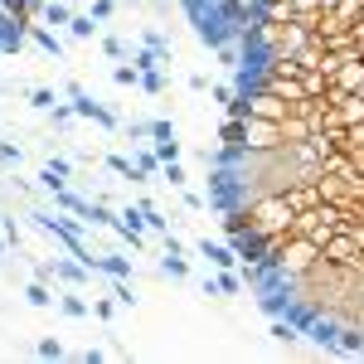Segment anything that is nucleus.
<instances>
[{
	"mask_svg": "<svg viewBox=\"0 0 364 364\" xmlns=\"http://www.w3.org/2000/svg\"><path fill=\"white\" fill-rule=\"evenodd\" d=\"M316 262H321V243H316V238H306V233H287V238H282V248L272 252V267H277L287 282L306 277Z\"/></svg>",
	"mask_w": 364,
	"mask_h": 364,
	"instance_id": "f257e3e1",
	"label": "nucleus"
},
{
	"mask_svg": "<svg viewBox=\"0 0 364 364\" xmlns=\"http://www.w3.org/2000/svg\"><path fill=\"white\" fill-rule=\"evenodd\" d=\"M287 136H282V122H267V117H243V151H282Z\"/></svg>",
	"mask_w": 364,
	"mask_h": 364,
	"instance_id": "f03ea898",
	"label": "nucleus"
},
{
	"mask_svg": "<svg viewBox=\"0 0 364 364\" xmlns=\"http://www.w3.org/2000/svg\"><path fill=\"white\" fill-rule=\"evenodd\" d=\"M321 257H326V262H336V267H364L360 243H355V233H350V228H336V233L321 243Z\"/></svg>",
	"mask_w": 364,
	"mask_h": 364,
	"instance_id": "7ed1b4c3",
	"label": "nucleus"
},
{
	"mask_svg": "<svg viewBox=\"0 0 364 364\" xmlns=\"http://www.w3.org/2000/svg\"><path fill=\"white\" fill-rule=\"evenodd\" d=\"M195 248H199V257H209V262H214L219 272L238 267V248H233V243H219V238H199Z\"/></svg>",
	"mask_w": 364,
	"mask_h": 364,
	"instance_id": "20e7f679",
	"label": "nucleus"
},
{
	"mask_svg": "<svg viewBox=\"0 0 364 364\" xmlns=\"http://www.w3.org/2000/svg\"><path fill=\"white\" fill-rule=\"evenodd\" d=\"M92 272H107V277H132V257H117V252L97 257V252H92Z\"/></svg>",
	"mask_w": 364,
	"mask_h": 364,
	"instance_id": "39448f33",
	"label": "nucleus"
},
{
	"mask_svg": "<svg viewBox=\"0 0 364 364\" xmlns=\"http://www.w3.org/2000/svg\"><path fill=\"white\" fill-rule=\"evenodd\" d=\"M25 301H29V306H39V311L58 306V296H54V291H49V282H39V277H34V282H29V287H25Z\"/></svg>",
	"mask_w": 364,
	"mask_h": 364,
	"instance_id": "423d86ee",
	"label": "nucleus"
},
{
	"mask_svg": "<svg viewBox=\"0 0 364 364\" xmlns=\"http://www.w3.org/2000/svg\"><path fill=\"white\" fill-rule=\"evenodd\" d=\"M68 20H73L68 0H49V5H39V25H68Z\"/></svg>",
	"mask_w": 364,
	"mask_h": 364,
	"instance_id": "0eeeda50",
	"label": "nucleus"
},
{
	"mask_svg": "<svg viewBox=\"0 0 364 364\" xmlns=\"http://www.w3.org/2000/svg\"><path fill=\"white\" fill-rule=\"evenodd\" d=\"M29 39L44 49V54H54V58H63V44H58V34H49L44 25H29Z\"/></svg>",
	"mask_w": 364,
	"mask_h": 364,
	"instance_id": "6e6552de",
	"label": "nucleus"
},
{
	"mask_svg": "<svg viewBox=\"0 0 364 364\" xmlns=\"http://www.w3.org/2000/svg\"><path fill=\"white\" fill-rule=\"evenodd\" d=\"M97 29H102V20H92V15H73L68 20V34L73 39H97Z\"/></svg>",
	"mask_w": 364,
	"mask_h": 364,
	"instance_id": "1a4fd4ad",
	"label": "nucleus"
},
{
	"mask_svg": "<svg viewBox=\"0 0 364 364\" xmlns=\"http://www.w3.org/2000/svg\"><path fill=\"white\" fill-rule=\"evenodd\" d=\"M161 272H166V277H190V257H185V252H166V257H161Z\"/></svg>",
	"mask_w": 364,
	"mask_h": 364,
	"instance_id": "9d476101",
	"label": "nucleus"
},
{
	"mask_svg": "<svg viewBox=\"0 0 364 364\" xmlns=\"http://www.w3.org/2000/svg\"><path fill=\"white\" fill-rule=\"evenodd\" d=\"M161 180H166L170 190H185V185H190V175H185L180 161H166V166H161Z\"/></svg>",
	"mask_w": 364,
	"mask_h": 364,
	"instance_id": "9b49d317",
	"label": "nucleus"
},
{
	"mask_svg": "<svg viewBox=\"0 0 364 364\" xmlns=\"http://www.w3.org/2000/svg\"><path fill=\"white\" fill-rule=\"evenodd\" d=\"M58 311H63V316H87L92 306H87L78 291H63V296H58Z\"/></svg>",
	"mask_w": 364,
	"mask_h": 364,
	"instance_id": "f8f14e48",
	"label": "nucleus"
},
{
	"mask_svg": "<svg viewBox=\"0 0 364 364\" xmlns=\"http://www.w3.org/2000/svg\"><path fill=\"white\" fill-rule=\"evenodd\" d=\"M112 83L117 87H141V68H136V63H132V68H127V63H117V68H112Z\"/></svg>",
	"mask_w": 364,
	"mask_h": 364,
	"instance_id": "ddd939ff",
	"label": "nucleus"
},
{
	"mask_svg": "<svg viewBox=\"0 0 364 364\" xmlns=\"http://www.w3.org/2000/svg\"><path fill=\"white\" fill-rule=\"evenodd\" d=\"M136 170L146 175V180H151V175L161 180V156H156V151H141V156H136Z\"/></svg>",
	"mask_w": 364,
	"mask_h": 364,
	"instance_id": "4468645a",
	"label": "nucleus"
},
{
	"mask_svg": "<svg viewBox=\"0 0 364 364\" xmlns=\"http://www.w3.org/2000/svg\"><path fill=\"white\" fill-rule=\"evenodd\" d=\"M54 92H49V87H29V107H39V112H54Z\"/></svg>",
	"mask_w": 364,
	"mask_h": 364,
	"instance_id": "2eb2a0df",
	"label": "nucleus"
},
{
	"mask_svg": "<svg viewBox=\"0 0 364 364\" xmlns=\"http://www.w3.org/2000/svg\"><path fill=\"white\" fill-rule=\"evenodd\" d=\"M156 156H161V166H166V161H180V141H175V136L156 141Z\"/></svg>",
	"mask_w": 364,
	"mask_h": 364,
	"instance_id": "dca6fc26",
	"label": "nucleus"
},
{
	"mask_svg": "<svg viewBox=\"0 0 364 364\" xmlns=\"http://www.w3.org/2000/svg\"><path fill=\"white\" fill-rule=\"evenodd\" d=\"M296 336H301V331H296L291 321H272V340H282V345H291Z\"/></svg>",
	"mask_w": 364,
	"mask_h": 364,
	"instance_id": "f3484780",
	"label": "nucleus"
},
{
	"mask_svg": "<svg viewBox=\"0 0 364 364\" xmlns=\"http://www.w3.org/2000/svg\"><path fill=\"white\" fill-rule=\"evenodd\" d=\"M34 355H39V360H63V345H58V340H39Z\"/></svg>",
	"mask_w": 364,
	"mask_h": 364,
	"instance_id": "a211bd4d",
	"label": "nucleus"
},
{
	"mask_svg": "<svg viewBox=\"0 0 364 364\" xmlns=\"http://www.w3.org/2000/svg\"><path fill=\"white\" fill-rule=\"evenodd\" d=\"M102 54L107 58H127V44H122L117 34H102Z\"/></svg>",
	"mask_w": 364,
	"mask_h": 364,
	"instance_id": "6ab92c4d",
	"label": "nucleus"
},
{
	"mask_svg": "<svg viewBox=\"0 0 364 364\" xmlns=\"http://www.w3.org/2000/svg\"><path fill=\"white\" fill-rule=\"evenodd\" d=\"M141 87H146V92H166V78H161V68L141 73Z\"/></svg>",
	"mask_w": 364,
	"mask_h": 364,
	"instance_id": "aec40b11",
	"label": "nucleus"
},
{
	"mask_svg": "<svg viewBox=\"0 0 364 364\" xmlns=\"http://www.w3.org/2000/svg\"><path fill=\"white\" fill-rule=\"evenodd\" d=\"M0 161H5V166H20V161H25V151H20V146H10V141H0Z\"/></svg>",
	"mask_w": 364,
	"mask_h": 364,
	"instance_id": "412c9836",
	"label": "nucleus"
},
{
	"mask_svg": "<svg viewBox=\"0 0 364 364\" xmlns=\"http://www.w3.org/2000/svg\"><path fill=\"white\" fill-rule=\"evenodd\" d=\"M112 296H117V306H132V301H136V296H132V287H127V277H117Z\"/></svg>",
	"mask_w": 364,
	"mask_h": 364,
	"instance_id": "4be33fe9",
	"label": "nucleus"
},
{
	"mask_svg": "<svg viewBox=\"0 0 364 364\" xmlns=\"http://www.w3.org/2000/svg\"><path fill=\"white\" fill-rule=\"evenodd\" d=\"M185 209H190V214H204V209H209V199L195 195V190H185Z\"/></svg>",
	"mask_w": 364,
	"mask_h": 364,
	"instance_id": "5701e85b",
	"label": "nucleus"
},
{
	"mask_svg": "<svg viewBox=\"0 0 364 364\" xmlns=\"http://www.w3.org/2000/svg\"><path fill=\"white\" fill-rule=\"evenodd\" d=\"M112 311H117V296H112V301H107V296L92 301V316H97V321H112Z\"/></svg>",
	"mask_w": 364,
	"mask_h": 364,
	"instance_id": "b1692460",
	"label": "nucleus"
},
{
	"mask_svg": "<svg viewBox=\"0 0 364 364\" xmlns=\"http://www.w3.org/2000/svg\"><path fill=\"white\" fill-rule=\"evenodd\" d=\"M117 0H92V20H112Z\"/></svg>",
	"mask_w": 364,
	"mask_h": 364,
	"instance_id": "393cba45",
	"label": "nucleus"
},
{
	"mask_svg": "<svg viewBox=\"0 0 364 364\" xmlns=\"http://www.w3.org/2000/svg\"><path fill=\"white\" fill-rule=\"evenodd\" d=\"M209 87H214V83H209V73H190V92H199V97H204Z\"/></svg>",
	"mask_w": 364,
	"mask_h": 364,
	"instance_id": "a878e982",
	"label": "nucleus"
},
{
	"mask_svg": "<svg viewBox=\"0 0 364 364\" xmlns=\"http://www.w3.org/2000/svg\"><path fill=\"white\" fill-rule=\"evenodd\" d=\"M49 170H54V175H63V180H73V161H63V156H54V161H49Z\"/></svg>",
	"mask_w": 364,
	"mask_h": 364,
	"instance_id": "bb28decb",
	"label": "nucleus"
},
{
	"mask_svg": "<svg viewBox=\"0 0 364 364\" xmlns=\"http://www.w3.org/2000/svg\"><path fill=\"white\" fill-rule=\"evenodd\" d=\"M151 136L166 141V136H175V127H170V122H151Z\"/></svg>",
	"mask_w": 364,
	"mask_h": 364,
	"instance_id": "cd10ccee",
	"label": "nucleus"
},
{
	"mask_svg": "<svg viewBox=\"0 0 364 364\" xmlns=\"http://www.w3.org/2000/svg\"><path fill=\"white\" fill-rule=\"evenodd\" d=\"M5 224H10V219H5V214H0V228H5Z\"/></svg>",
	"mask_w": 364,
	"mask_h": 364,
	"instance_id": "c85d7f7f",
	"label": "nucleus"
},
{
	"mask_svg": "<svg viewBox=\"0 0 364 364\" xmlns=\"http://www.w3.org/2000/svg\"><path fill=\"white\" fill-rule=\"evenodd\" d=\"M0 97H5V87H0Z\"/></svg>",
	"mask_w": 364,
	"mask_h": 364,
	"instance_id": "c756f323",
	"label": "nucleus"
}]
</instances>
